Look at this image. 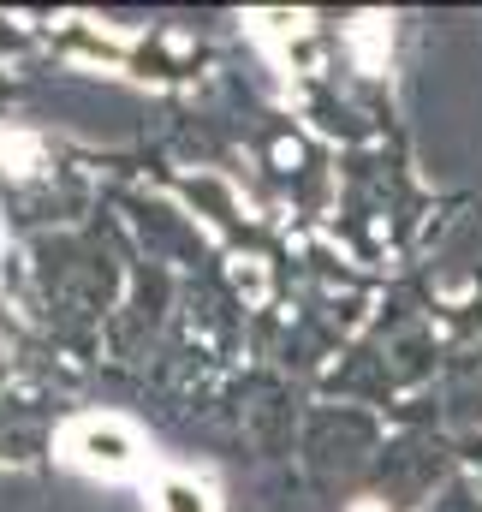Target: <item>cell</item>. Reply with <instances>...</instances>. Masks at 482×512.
<instances>
[{"instance_id":"cell-1","label":"cell","mask_w":482,"mask_h":512,"mask_svg":"<svg viewBox=\"0 0 482 512\" xmlns=\"http://www.w3.org/2000/svg\"><path fill=\"white\" fill-rule=\"evenodd\" d=\"M60 453H66L78 471H90V477H131V471L143 465V441H137V429H131L125 417H102V411L66 423Z\"/></svg>"},{"instance_id":"cell-2","label":"cell","mask_w":482,"mask_h":512,"mask_svg":"<svg viewBox=\"0 0 482 512\" xmlns=\"http://www.w3.org/2000/svg\"><path fill=\"white\" fill-rule=\"evenodd\" d=\"M161 512H215V501H209L203 483H191V477H167V483H161Z\"/></svg>"}]
</instances>
